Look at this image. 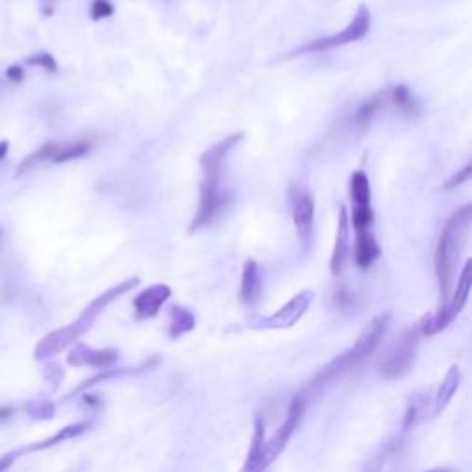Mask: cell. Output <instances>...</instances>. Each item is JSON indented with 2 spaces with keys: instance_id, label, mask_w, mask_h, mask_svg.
<instances>
[{
  "instance_id": "6da1fadb",
  "label": "cell",
  "mask_w": 472,
  "mask_h": 472,
  "mask_svg": "<svg viewBox=\"0 0 472 472\" xmlns=\"http://www.w3.org/2000/svg\"><path fill=\"white\" fill-rule=\"evenodd\" d=\"M472 227V205L459 207L450 214V218L443 225L439 242L436 247V279L439 286V308L446 307L452 289H454L456 275H458V264L461 259L468 235Z\"/></svg>"
},
{
  "instance_id": "7a4b0ae2",
  "label": "cell",
  "mask_w": 472,
  "mask_h": 472,
  "mask_svg": "<svg viewBox=\"0 0 472 472\" xmlns=\"http://www.w3.org/2000/svg\"><path fill=\"white\" fill-rule=\"evenodd\" d=\"M389 319H391L389 314H380V316L374 317L369 325L364 329L360 338L356 339V343H354L351 349H347L343 354H339V356L334 358L330 364H327V366L314 376L312 382L308 384L307 391L321 388V386H325V384L339 379V376H343L345 373H349V371L360 366L366 358H369L371 354L376 351V347L380 345L384 336H386V330H388L389 327Z\"/></svg>"
},
{
  "instance_id": "3957f363",
  "label": "cell",
  "mask_w": 472,
  "mask_h": 472,
  "mask_svg": "<svg viewBox=\"0 0 472 472\" xmlns=\"http://www.w3.org/2000/svg\"><path fill=\"white\" fill-rule=\"evenodd\" d=\"M223 174H203L200 183V201H197L196 216L188 225V232L210 227L222 218V214L231 205L232 194L222 185Z\"/></svg>"
},
{
  "instance_id": "277c9868",
  "label": "cell",
  "mask_w": 472,
  "mask_h": 472,
  "mask_svg": "<svg viewBox=\"0 0 472 472\" xmlns=\"http://www.w3.org/2000/svg\"><path fill=\"white\" fill-rule=\"evenodd\" d=\"M371 28V11L366 4H361L358 8L356 15L352 19L351 23L347 24V28L339 34H334L330 37H319V39H314L312 43L301 46V48L294 50L289 56H304V53H314V52H329V50L339 48V46L351 45V43H356L361 41L367 36V31Z\"/></svg>"
},
{
  "instance_id": "5b68a950",
  "label": "cell",
  "mask_w": 472,
  "mask_h": 472,
  "mask_svg": "<svg viewBox=\"0 0 472 472\" xmlns=\"http://www.w3.org/2000/svg\"><path fill=\"white\" fill-rule=\"evenodd\" d=\"M421 336H423V321L415 323V327H411L402 336L401 342L396 343L395 349L380 361L379 369L384 379H396L411 369Z\"/></svg>"
},
{
  "instance_id": "8992f818",
  "label": "cell",
  "mask_w": 472,
  "mask_h": 472,
  "mask_svg": "<svg viewBox=\"0 0 472 472\" xmlns=\"http://www.w3.org/2000/svg\"><path fill=\"white\" fill-rule=\"evenodd\" d=\"M288 205L299 238L308 244L312 240L314 222H316V201L304 187L292 183L288 187Z\"/></svg>"
},
{
  "instance_id": "52a82bcc",
  "label": "cell",
  "mask_w": 472,
  "mask_h": 472,
  "mask_svg": "<svg viewBox=\"0 0 472 472\" xmlns=\"http://www.w3.org/2000/svg\"><path fill=\"white\" fill-rule=\"evenodd\" d=\"M304 404H307V396H304V393H299L294 401H292V404H289L288 414H286L281 426L277 428V432L273 433L270 441H264L262 458L266 467H270V465L281 456V452L286 448V445H288L292 433L297 430L299 423L303 419Z\"/></svg>"
},
{
  "instance_id": "ba28073f",
  "label": "cell",
  "mask_w": 472,
  "mask_h": 472,
  "mask_svg": "<svg viewBox=\"0 0 472 472\" xmlns=\"http://www.w3.org/2000/svg\"><path fill=\"white\" fill-rule=\"evenodd\" d=\"M314 294L312 292H301V294L295 295L294 299H289L288 303L281 308V310H277L275 314L267 317H255V319L250 321L251 329H289V327H294L301 317L304 316V312L308 310L310 303H312Z\"/></svg>"
},
{
  "instance_id": "9c48e42d",
  "label": "cell",
  "mask_w": 472,
  "mask_h": 472,
  "mask_svg": "<svg viewBox=\"0 0 472 472\" xmlns=\"http://www.w3.org/2000/svg\"><path fill=\"white\" fill-rule=\"evenodd\" d=\"M83 334L85 332L80 329L76 321L71 323V325L53 330V332L46 334L45 338L37 343L36 351H34V358L36 360H46V358L56 356V354L63 352L67 347L74 345Z\"/></svg>"
},
{
  "instance_id": "30bf717a",
  "label": "cell",
  "mask_w": 472,
  "mask_h": 472,
  "mask_svg": "<svg viewBox=\"0 0 472 472\" xmlns=\"http://www.w3.org/2000/svg\"><path fill=\"white\" fill-rule=\"evenodd\" d=\"M138 282H140V279L138 277H131V279H128V281H122L120 284L113 286V288L106 289L102 295H98V297L94 299V301H91L89 307L85 308L83 312L80 314V317L76 319L78 325L81 327V329L87 332V330L91 329V325H93L94 321H96V317L100 316V314L106 310L109 304L113 303V301H116L118 297H122L124 294H128L130 289H133L135 286H138Z\"/></svg>"
},
{
  "instance_id": "8fae6325",
  "label": "cell",
  "mask_w": 472,
  "mask_h": 472,
  "mask_svg": "<svg viewBox=\"0 0 472 472\" xmlns=\"http://www.w3.org/2000/svg\"><path fill=\"white\" fill-rule=\"evenodd\" d=\"M244 131H238V133H232L229 137H225L223 140L210 146L207 152H203V155L200 157V168L201 174H223V168H225V163L229 159V153L238 146L242 138H244Z\"/></svg>"
},
{
  "instance_id": "7c38bea8",
  "label": "cell",
  "mask_w": 472,
  "mask_h": 472,
  "mask_svg": "<svg viewBox=\"0 0 472 472\" xmlns=\"http://www.w3.org/2000/svg\"><path fill=\"white\" fill-rule=\"evenodd\" d=\"M118 360V351L116 349H91L83 343H74L71 354H68V364L72 367H96V369H103V367L113 366Z\"/></svg>"
},
{
  "instance_id": "4fadbf2b",
  "label": "cell",
  "mask_w": 472,
  "mask_h": 472,
  "mask_svg": "<svg viewBox=\"0 0 472 472\" xmlns=\"http://www.w3.org/2000/svg\"><path fill=\"white\" fill-rule=\"evenodd\" d=\"M349 251H351V222H349L347 207L342 205L338 212V231H336L334 250L330 259V273L339 275L347 262Z\"/></svg>"
},
{
  "instance_id": "5bb4252c",
  "label": "cell",
  "mask_w": 472,
  "mask_h": 472,
  "mask_svg": "<svg viewBox=\"0 0 472 472\" xmlns=\"http://www.w3.org/2000/svg\"><path fill=\"white\" fill-rule=\"evenodd\" d=\"M170 295H172V289H170L168 284H153L150 288L143 289L133 301L135 314H137L138 319L155 317L159 314L160 307L170 299Z\"/></svg>"
},
{
  "instance_id": "9a60e30c",
  "label": "cell",
  "mask_w": 472,
  "mask_h": 472,
  "mask_svg": "<svg viewBox=\"0 0 472 472\" xmlns=\"http://www.w3.org/2000/svg\"><path fill=\"white\" fill-rule=\"evenodd\" d=\"M264 275L262 267L253 259L245 260L244 270H242V282H240V299L245 304H257V301L262 295Z\"/></svg>"
},
{
  "instance_id": "2e32d148",
  "label": "cell",
  "mask_w": 472,
  "mask_h": 472,
  "mask_svg": "<svg viewBox=\"0 0 472 472\" xmlns=\"http://www.w3.org/2000/svg\"><path fill=\"white\" fill-rule=\"evenodd\" d=\"M354 262L360 270H369L374 264V260L382 255L379 242L371 232V229H360L356 231V240H354Z\"/></svg>"
},
{
  "instance_id": "e0dca14e",
  "label": "cell",
  "mask_w": 472,
  "mask_h": 472,
  "mask_svg": "<svg viewBox=\"0 0 472 472\" xmlns=\"http://www.w3.org/2000/svg\"><path fill=\"white\" fill-rule=\"evenodd\" d=\"M459 382H461V371L458 366H452L432 399V417H437L446 410V406L450 404V401L454 399L456 391H458Z\"/></svg>"
},
{
  "instance_id": "ac0fdd59",
  "label": "cell",
  "mask_w": 472,
  "mask_h": 472,
  "mask_svg": "<svg viewBox=\"0 0 472 472\" xmlns=\"http://www.w3.org/2000/svg\"><path fill=\"white\" fill-rule=\"evenodd\" d=\"M87 428H89V423L71 424V426L61 428L58 433H53L52 437H48V439H45V441L31 443V445L19 448L17 452H14V454L26 456V454H31V452H41V450H46V448H50V446H56V445H59V443H65V441H68V439H74V437L81 436Z\"/></svg>"
},
{
  "instance_id": "d6986e66",
  "label": "cell",
  "mask_w": 472,
  "mask_h": 472,
  "mask_svg": "<svg viewBox=\"0 0 472 472\" xmlns=\"http://www.w3.org/2000/svg\"><path fill=\"white\" fill-rule=\"evenodd\" d=\"M430 404H432V399H430V393H428L426 389L415 393V395L411 396L410 404H408V410H406L402 428H404V430H410V428L430 419V417H432V415L428 417V414H432V406Z\"/></svg>"
},
{
  "instance_id": "ffe728a7",
  "label": "cell",
  "mask_w": 472,
  "mask_h": 472,
  "mask_svg": "<svg viewBox=\"0 0 472 472\" xmlns=\"http://www.w3.org/2000/svg\"><path fill=\"white\" fill-rule=\"evenodd\" d=\"M264 441H266V428H264L262 421H257L255 424V433L251 437V446H250V454L245 459V465L242 468V472H264L266 471V463H264L262 458V448Z\"/></svg>"
},
{
  "instance_id": "44dd1931",
  "label": "cell",
  "mask_w": 472,
  "mask_h": 472,
  "mask_svg": "<svg viewBox=\"0 0 472 472\" xmlns=\"http://www.w3.org/2000/svg\"><path fill=\"white\" fill-rule=\"evenodd\" d=\"M388 102H389V87L380 89L379 93H374L373 96H369L366 102L358 107L356 124L360 125V128H367V125H369L371 122L384 111V107L388 106Z\"/></svg>"
},
{
  "instance_id": "7402d4cb",
  "label": "cell",
  "mask_w": 472,
  "mask_h": 472,
  "mask_svg": "<svg viewBox=\"0 0 472 472\" xmlns=\"http://www.w3.org/2000/svg\"><path fill=\"white\" fill-rule=\"evenodd\" d=\"M63 143H56V140H50L45 143L39 150H34L31 153H28L21 163H19L17 170H15V178H21V175L28 174L31 168H36L37 165H41L43 160H52L53 157L58 155V152L61 150Z\"/></svg>"
},
{
  "instance_id": "603a6c76",
  "label": "cell",
  "mask_w": 472,
  "mask_h": 472,
  "mask_svg": "<svg viewBox=\"0 0 472 472\" xmlns=\"http://www.w3.org/2000/svg\"><path fill=\"white\" fill-rule=\"evenodd\" d=\"M401 450H402V437H396L395 441L386 443V445L380 448L379 454L374 456L369 463H367L366 471L364 472H386L389 468V465L401 456Z\"/></svg>"
},
{
  "instance_id": "cb8c5ba5",
  "label": "cell",
  "mask_w": 472,
  "mask_h": 472,
  "mask_svg": "<svg viewBox=\"0 0 472 472\" xmlns=\"http://www.w3.org/2000/svg\"><path fill=\"white\" fill-rule=\"evenodd\" d=\"M349 192L354 207L371 205V185L369 178L364 170H354L349 179Z\"/></svg>"
},
{
  "instance_id": "d4e9b609",
  "label": "cell",
  "mask_w": 472,
  "mask_h": 472,
  "mask_svg": "<svg viewBox=\"0 0 472 472\" xmlns=\"http://www.w3.org/2000/svg\"><path fill=\"white\" fill-rule=\"evenodd\" d=\"M196 327V317L190 310L183 307H170V336L172 338H179V336L187 334Z\"/></svg>"
},
{
  "instance_id": "484cf974",
  "label": "cell",
  "mask_w": 472,
  "mask_h": 472,
  "mask_svg": "<svg viewBox=\"0 0 472 472\" xmlns=\"http://www.w3.org/2000/svg\"><path fill=\"white\" fill-rule=\"evenodd\" d=\"M389 100L399 107V111L404 113L408 116H417L421 113V107L411 94L410 87L404 83L396 85V87H389Z\"/></svg>"
},
{
  "instance_id": "4316f807",
  "label": "cell",
  "mask_w": 472,
  "mask_h": 472,
  "mask_svg": "<svg viewBox=\"0 0 472 472\" xmlns=\"http://www.w3.org/2000/svg\"><path fill=\"white\" fill-rule=\"evenodd\" d=\"M91 152H93V143H91V140H78V143L63 144L61 150L58 152V155L52 159V163H56V165H61V163H68V160H74V159H80V157L89 155Z\"/></svg>"
},
{
  "instance_id": "83f0119b",
  "label": "cell",
  "mask_w": 472,
  "mask_h": 472,
  "mask_svg": "<svg viewBox=\"0 0 472 472\" xmlns=\"http://www.w3.org/2000/svg\"><path fill=\"white\" fill-rule=\"evenodd\" d=\"M349 222L352 223L354 231H360V229H369L374 222V214H373V209H371V205L354 207V209H352L351 218H349Z\"/></svg>"
},
{
  "instance_id": "f1b7e54d",
  "label": "cell",
  "mask_w": 472,
  "mask_h": 472,
  "mask_svg": "<svg viewBox=\"0 0 472 472\" xmlns=\"http://www.w3.org/2000/svg\"><path fill=\"white\" fill-rule=\"evenodd\" d=\"M26 65L28 67H41L43 71L48 72V74H56V72L59 71L58 61H56V59L52 58V53H48V52L31 56V58L26 59Z\"/></svg>"
},
{
  "instance_id": "f546056e",
  "label": "cell",
  "mask_w": 472,
  "mask_h": 472,
  "mask_svg": "<svg viewBox=\"0 0 472 472\" xmlns=\"http://www.w3.org/2000/svg\"><path fill=\"white\" fill-rule=\"evenodd\" d=\"M26 411L34 419H50L53 417V404L48 401H34L26 404Z\"/></svg>"
},
{
  "instance_id": "4dcf8cb0",
  "label": "cell",
  "mask_w": 472,
  "mask_h": 472,
  "mask_svg": "<svg viewBox=\"0 0 472 472\" xmlns=\"http://www.w3.org/2000/svg\"><path fill=\"white\" fill-rule=\"evenodd\" d=\"M113 14H115V6H113L111 0H93V4H91V19H93L94 23L109 19Z\"/></svg>"
},
{
  "instance_id": "1f68e13d",
  "label": "cell",
  "mask_w": 472,
  "mask_h": 472,
  "mask_svg": "<svg viewBox=\"0 0 472 472\" xmlns=\"http://www.w3.org/2000/svg\"><path fill=\"white\" fill-rule=\"evenodd\" d=\"M471 175H472V165L463 166L461 170H458V174L452 175V178L443 185V188H445V190H452V188L456 187H461V185H465L468 179H471Z\"/></svg>"
},
{
  "instance_id": "d6a6232c",
  "label": "cell",
  "mask_w": 472,
  "mask_h": 472,
  "mask_svg": "<svg viewBox=\"0 0 472 472\" xmlns=\"http://www.w3.org/2000/svg\"><path fill=\"white\" fill-rule=\"evenodd\" d=\"M6 78L9 81H14V83H21L24 80V67L23 65H11L6 71Z\"/></svg>"
},
{
  "instance_id": "836d02e7",
  "label": "cell",
  "mask_w": 472,
  "mask_h": 472,
  "mask_svg": "<svg viewBox=\"0 0 472 472\" xmlns=\"http://www.w3.org/2000/svg\"><path fill=\"white\" fill-rule=\"evenodd\" d=\"M56 6H58V0H41V11H43V17H52L53 11H56Z\"/></svg>"
},
{
  "instance_id": "e575fe53",
  "label": "cell",
  "mask_w": 472,
  "mask_h": 472,
  "mask_svg": "<svg viewBox=\"0 0 472 472\" xmlns=\"http://www.w3.org/2000/svg\"><path fill=\"white\" fill-rule=\"evenodd\" d=\"M17 456L15 454H4L0 456V472H8L9 468L14 467V461Z\"/></svg>"
},
{
  "instance_id": "d590c367",
  "label": "cell",
  "mask_w": 472,
  "mask_h": 472,
  "mask_svg": "<svg viewBox=\"0 0 472 472\" xmlns=\"http://www.w3.org/2000/svg\"><path fill=\"white\" fill-rule=\"evenodd\" d=\"M15 414V410L11 406H0V423H4V421L11 419Z\"/></svg>"
},
{
  "instance_id": "8d00e7d4",
  "label": "cell",
  "mask_w": 472,
  "mask_h": 472,
  "mask_svg": "<svg viewBox=\"0 0 472 472\" xmlns=\"http://www.w3.org/2000/svg\"><path fill=\"white\" fill-rule=\"evenodd\" d=\"M9 152V143L8 140H0V160L4 159Z\"/></svg>"
},
{
  "instance_id": "74e56055",
  "label": "cell",
  "mask_w": 472,
  "mask_h": 472,
  "mask_svg": "<svg viewBox=\"0 0 472 472\" xmlns=\"http://www.w3.org/2000/svg\"><path fill=\"white\" fill-rule=\"evenodd\" d=\"M428 472H454V471H450V468H433V471H428Z\"/></svg>"
},
{
  "instance_id": "f35d334b",
  "label": "cell",
  "mask_w": 472,
  "mask_h": 472,
  "mask_svg": "<svg viewBox=\"0 0 472 472\" xmlns=\"http://www.w3.org/2000/svg\"><path fill=\"white\" fill-rule=\"evenodd\" d=\"M0 236H2V231H0Z\"/></svg>"
}]
</instances>
